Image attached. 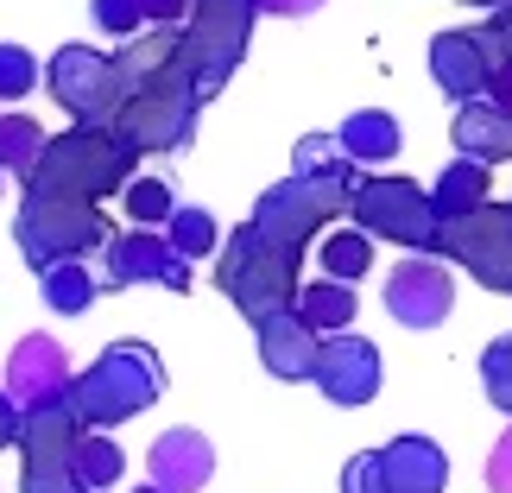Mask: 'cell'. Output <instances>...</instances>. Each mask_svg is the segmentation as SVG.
Here are the masks:
<instances>
[{
    "label": "cell",
    "instance_id": "obj_4",
    "mask_svg": "<svg viewBox=\"0 0 512 493\" xmlns=\"http://www.w3.org/2000/svg\"><path fill=\"white\" fill-rule=\"evenodd\" d=\"M177 247H184V253H196V247H209V215H203V209L177 215Z\"/></svg>",
    "mask_w": 512,
    "mask_h": 493
},
{
    "label": "cell",
    "instance_id": "obj_3",
    "mask_svg": "<svg viewBox=\"0 0 512 493\" xmlns=\"http://www.w3.org/2000/svg\"><path fill=\"white\" fill-rule=\"evenodd\" d=\"M310 317H323V323H348V317H354V298H348V291H317V298H310Z\"/></svg>",
    "mask_w": 512,
    "mask_h": 493
},
{
    "label": "cell",
    "instance_id": "obj_1",
    "mask_svg": "<svg viewBox=\"0 0 512 493\" xmlns=\"http://www.w3.org/2000/svg\"><path fill=\"white\" fill-rule=\"evenodd\" d=\"M392 304H399L411 323H430L437 310H449V279L437 266H411L399 279V291H392Z\"/></svg>",
    "mask_w": 512,
    "mask_h": 493
},
{
    "label": "cell",
    "instance_id": "obj_6",
    "mask_svg": "<svg viewBox=\"0 0 512 493\" xmlns=\"http://www.w3.org/2000/svg\"><path fill=\"white\" fill-rule=\"evenodd\" d=\"M127 203H133V215H159V209H165V190H159V184H140Z\"/></svg>",
    "mask_w": 512,
    "mask_h": 493
},
{
    "label": "cell",
    "instance_id": "obj_2",
    "mask_svg": "<svg viewBox=\"0 0 512 493\" xmlns=\"http://www.w3.org/2000/svg\"><path fill=\"white\" fill-rule=\"evenodd\" d=\"M323 260H329V272H342V279H354V272L367 266V247L348 234V241H329V253H323Z\"/></svg>",
    "mask_w": 512,
    "mask_h": 493
},
{
    "label": "cell",
    "instance_id": "obj_5",
    "mask_svg": "<svg viewBox=\"0 0 512 493\" xmlns=\"http://www.w3.org/2000/svg\"><path fill=\"white\" fill-rule=\"evenodd\" d=\"M32 76H26V57L19 51H0V89H26Z\"/></svg>",
    "mask_w": 512,
    "mask_h": 493
}]
</instances>
